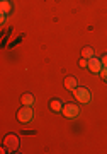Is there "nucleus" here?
Returning <instances> with one entry per match:
<instances>
[{
    "label": "nucleus",
    "instance_id": "nucleus-1",
    "mask_svg": "<svg viewBox=\"0 0 107 154\" xmlns=\"http://www.w3.org/2000/svg\"><path fill=\"white\" fill-rule=\"evenodd\" d=\"M32 116H34V111H32L31 106H27V105H22L16 113V118L19 123H29L32 120Z\"/></svg>",
    "mask_w": 107,
    "mask_h": 154
},
{
    "label": "nucleus",
    "instance_id": "nucleus-2",
    "mask_svg": "<svg viewBox=\"0 0 107 154\" xmlns=\"http://www.w3.org/2000/svg\"><path fill=\"white\" fill-rule=\"evenodd\" d=\"M73 96H75V99L78 101V103H83V105H87V103H90L92 99V93L88 91L87 88H78L73 89Z\"/></svg>",
    "mask_w": 107,
    "mask_h": 154
},
{
    "label": "nucleus",
    "instance_id": "nucleus-3",
    "mask_svg": "<svg viewBox=\"0 0 107 154\" xmlns=\"http://www.w3.org/2000/svg\"><path fill=\"white\" fill-rule=\"evenodd\" d=\"M61 113H63L65 118H77V116L80 115V108L75 103H65Z\"/></svg>",
    "mask_w": 107,
    "mask_h": 154
},
{
    "label": "nucleus",
    "instance_id": "nucleus-4",
    "mask_svg": "<svg viewBox=\"0 0 107 154\" xmlns=\"http://www.w3.org/2000/svg\"><path fill=\"white\" fill-rule=\"evenodd\" d=\"M4 146L7 147V151L16 152L17 149H19V137H17L16 134H9V135H5V139H4Z\"/></svg>",
    "mask_w": 107,
    "mask_h": 154
},
{
    "label": "nucleus",
    "instance_id": "nucleus-5",
    "mask_svg": "<svg viewBox=\"0 0 107 154\" xmlns=\"http://www.w3.org/2000/svg\"><path fill=\"white\" fill-rule=\"evenodd\" d=\"M87 69H88L92 74H99V72L102 70V62H100V58H95V57L88 58V65H87Z\"/></svg>",
    "mask_w": 107,
    "mask_h": 154
},
{
    "label": "nucleus",
    "instance_id": "nucleus-6",
    "mask_svg": "<svg viewBox=\"0 0 107 154\" xmlns=\"http://www.w3.org/2000/svg\"><path fill=\"white\" fill-rule=\"evenodd\" d=\"M63 86H65V89H68V91H73V89L78 88V79H77V77H73V75L65 77Z\"/></svg>",
    "mask_w": 107,
    "mask_h": 154
},
{
    "label": "nucleus",
    "instance_id": "nucleus-7",
    "mask_svg": "<svg viewBox=\"0 0 107 154\" xmlns=\"http://www.w3.org/2000/svg\"><path fill=\"white\" fill-rule=\"evenodd\" d=\"M10 11H12L10 0H0V14L7 16V14H10Z\"/></svg>",
    "mask_w": 107,
    "mask_h": 154
},
{
    "label": "nucleus",
    "instance_id": "nucleus-8",
    "mask_svg": "<svg viewBox=\"0 0 107 154\" xmlns=\"http://www.w3.org/2000/svg\"><path fill=\"white\" fill-rule=\"evenodd\" d=\"M49 110L54 111V113H61V110H63V103H61L59 99H51V101H49Z\"/></svg>",
    "mask_w": 107,
    "mask_h": 154
},
{
    "label": "nucleus",
    "instance_id": "nucleus-9",
    "mask_svg": "<svg viewBox=\"0 0 107 154\" xmlns=\"http://www.w3.org/2000/svg\"><path fill=\"white\" fill-rule=\"evenodd\" d=\"M21 103L22 105H27V106H32V103H34V96H32L31 93H24L21 96Z\"/></svg>",
    "mask_w": 107,
    "mask_h": 154
},
{
    "label": "nucleus",
    "instance_id": "nucleus-10",
    "mask_svg": "<svg viewBox=\"0 0 107 154\" xmlns=\"http://www.w3.org/2000/svg\"><path fill=\"white\" fill-rule=\"evenodd\" d=\"M94 53H95V51H94L92 46H83V48H82V57H83V58H92Z\"/></svg>",
    "mask_w": 107,
    "mask_h": 154
},
{
    "label": "nucleus",
    "instance_id": "nucleus-11",
    "mask_svg": "<svg viewBox=\"0 0 107 154\" xmlns=\"http://www.w3.org/2000/svg\"><path fill=\"white\" fill-rule=\"evenodd\" d=\"M99 75H100V79L104 82H107V67H102V70L99 72Z\"/></svg>",
    "mask_w": 107,
    "mask_h": 154
},
{
    "label": "nucleus",
    "instance_id": "nucleus-12",
    "mask_svg": "<svg viewBox=\"0 0 107 154\" xmlns=\"http://www.w3.org/2000/svg\"><path fill=\"white\" fill-rule=\"evenodd\" d=\"M78 63H80V67H83V69H85V67L88 65V58H83V57H82V58H80V62H78Z\"/></svg>",
    "mask_w": 107,
    "mask_h": 154
},
{
    "label": "nucleus",
    "instance_id": "nucleus-13",
    "mask_svg": "<svg viewBox=\"0 0 107 154\" xmlns=\"http://www.w3.org/2000/svg\"><path fill=\"white\" fill-rule=\"evenodd\" d=\"M100 62H102V67H107V55H104L100 58Z\"/></svg>",
    "mask_w": 107,
    "mask_h": 154
}]
</instances>
